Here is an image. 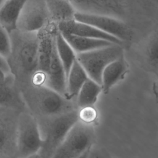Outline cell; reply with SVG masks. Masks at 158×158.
<instances>
[{
	"instance_id": "cell-25",
	"label": "cell",
	"mask_w": 158,
	"mask_h": 158,
	"mask_svg": "<svg viewBox=\"0 0 158 158\" xmlns=\"http://www.w3.org/2000/svg\"><path fill=\"white\" fill-rule=\"evenodd\" d=\"M88 158H104V157L101 154H99L97 153V152L93 153V152H92V151H91V149Z\"/></svg>"
},
{
	"instance_id": "cell-9",
	"label": "cell",
	"mask_w": 158,
	"mask_h": 158,
	"mask_svg": "<svg viewBox=\"0 0 158 158\" xmlns=\"http://www.w3.org/2000/svg\"><path fill=\"white\" fill-rule=\"evenodd\" d=\"M49 21L44 0H27L17 23V30L25 32L38 31Z\"/></svg>"
},
{
	"instance_id": "cell-12",
	"label": "cell",
	"mask_w": 158,
	"mask_h": 158,
	"mask_svg": "<svg viewBox=\"0 0 158 158\" xmlns=\"http://www.w3.org/2000/svg\"><path fill=\"white\" fill-rule=\"evenodd\" d=\"M57 27L58 30L60 32L83 37L104 40L120 45L123 44L122 41L116 38L100 31L91 25L77 21L75 19L60 23L57 25Z\"/></svg>"
},
{
	"instance_id": "cell-19",
	"label": "cell",
	"mask_w": 158,
	"mask_h": 158,
	"mask_svg": "<svg viewBox=\"0 0 158 158\" xmlns=\"http://www.w3.org/2000/svg\"><path fill=\"white\" fill-rule=\"evenodd\" d=\"M101 91V85L88 77L81 87L75 100L78 109L93 106Z\"/></svg>"
},
{
	"instance_id": "cell-22",
	"label": "cell",
	"mask_w": 158,
	"mask_h": 158,
	"mask_svg": "<svg viewBox=\"0 0 158 158\" xmlns=\"http://www.w3.org/2000/svg\"><path fill=\"white\" fill-rule=\"evenodd\" d=\"M78 120L93 125L98 117V113L93 106H88L78 109Z\"/></svg>"
},
{
	"instance_id": "cell-3",
	"label": "cell",
	"mask_w": 158,
	"mask_h": 158,
	"mask_svg": "<svg viewBox=\"0 0 158 158\" xmlns=\"http://www.w3.org/2000/svg\"><path fill=\"white\" fill-rule=\"evenodd\" d=\"M78 120V109L37 122L42 138L38 152L41 158H51L68 131Z\"/></svg>"
},
{
	"instance_id": "cell-23",
	"label": "cell",
	"mask_w": 158,
	"mask_h": 158,
	"mask_svg": "<svg viewBox=\"0 0 158 158\" xmlns=\"http://www.w3.org/2000/svg\"><path fill=\"white\" fill-rule=\"evenodd\" d=\"M10 49V40L9 34L0 24V56L6 58Z\"/></svg>"
},
{
	"instance_id": "cell-24",
	"label": "cell",
	"mask_w": 158,
	"mask_h": 158,
	"mask_svg": "<svg viewBox=\"0 0 158 158\" xmlns=\"http://www.w3.org/2000/svg\"><path fill=\"white\" fill-rule=\"evenodd\" d=\"M9 73V67L6 59L0 56V81L2 80L6 75Z\"/></svg>"
},
{
	"instance_id": "cell-2",
	"label": "cell",
	"mask_w": 158,
	"mask_h": 158,
	"mask_svg": "<svg viewBox=\"0 0 158 158\" xmlns=\"http://www.w3.org/2000/svg\"><path fill=\"white\" fill-rule=\"evenodd\" d=\"M19 88L27 109L37 122L78 109L75 101L68 99L44 84L28 83Z\"/></svg>"
},
{
	"instance_id": "cell-4",
	"label": "cell",
	"mask_w": 158,
	"mask_h": 158,
	"mask_svg": "<svg viewBox=\"0 0 158 158\" xmlns=\"http://www.w3.org/2000/svg\"><path fill=\"white\" fill-rule=\"evenodd\" d=\"M93 125L78 120L70 129L51 158H80L92 148Z\"/></svg>"
},
{
	"instance_id": "cell-14",
	"label": "cell",
	"mask_w": 158,
	"mask_h": 158,
	"mask_svg": "<svg viewBox=\"0 0 158 158\" xmlns=\"http://www.w3.org/2000/svg\"><path fill=\"white\" fill-rule=\"evenodd\" d=\"M49 20L56 25L74 19L77 11L70 0H44Z\"/></svg>"
},
{
	"instance_id": "cell-17",
	"label": "cell",
	"mask_w": 158,
	"mask_h": 158,
	"mask_svg": "<svg viewBox=\"0 0 158 158\" xmlns=\"http://www.w3.org/2000/svg\"><path fill=\"white\" fill-rule=\"evenodd\" d=\"M60 33L76 54L89 51L114 44L104 40L83 37L64 32Z\"/></svg>"
},
{
	"instance_id": "cell-20",
	"label": "cell",
	"mask_w": 158,
	"mask_h": 158,
	"mask_svg": "<svg viewBox=\"0 0 158 158\" xmlns=\"http://www.w3.org/2000/svg\"><path fill=\"white\" fill-rule=\"evenodd\" d=\"M55 44L58 56L64 68L67 77L72 65L76 60V53L58 29L56 34Z\"/></svg>"
},
{
	"instance_id": "cell-21",
	"label": "cell",
	"mask_w": 158,
	"mask_h": 158,
	"mask_svg": "<svg viewBox=\"0 0 158 158\" xmlns=\"http://www.w3.org/2000/svg\"><path fill=\"white\" fill-rule=\"evenodd\" d=\"M157 38L156 35L148 43L146 56L148 64L153 70H155L156 72L157 70Z\"/></svg>"
},
{
	"instance_id": "cell-18",
	"label": "cell",
	"mask_w": 158,
	"mask_h": 158,
	"mask_svg": "<svg viewBox=\"0 0 158 158\" xmlns=\"http://www.w3.org/2000/svg\"><path fill=\"white\" fill-rule=\"evenodd\" d=\"M88 78L87 73L76 59L67 76L66 98L75 101L81 87Z\"/></svg>"
},
{
	"instance_id": "cell-29",
	"label": "cell",
	"mask_w": 158,
	"mask_h": 158,
	"mask_svg": "<svg viewBox=\"0 0 158 158\" xmlns=\"http://www.w3.org/2000/svg\"><path fill=\"white\" fill-rule=\"evenodd\" d=\"M5 1H6V0H5Z\"/></svg>"
},
{
	"instance_id": "cell-28",
	"label": "cell",
	"mask_w": 158,
	"mask_h": 158,
	"mask_svg": "<svg viewBox=\"0 0 158 158\" xmlns=\"http://www.w3.org/2000/svg\"><path fill=\"white\" fill-rule=\"evenodd\" d=\"M4 1H5V0H0V7L2 5V4L4 3Z\"/></svg>"
},
{
	"instance_id": "cell-10",
	"label": "cell",
	"mask_w": 158,
	"mask_h": 158,
	"mask_svg": "<svg viewBox=\"0 0 158 158\" xmlns=\"http://www.w3.org/2000/svg\"><path fill=\"white\" fill-rule=\"evenodd\" d=\"M57 31V25L50 20L38 31V69L39 72L44 76L47 73L52 52L55 45Z\"/></svg>"
},
{
	"instance_id": "cell-8",
	"label": "cell",
	"mask_w": 158,
	"mask_h": 158,
	"mask_svg": "<svg viewBox=\"0 0 158 158\" xmlns=\"http://www.w3.org/2000/svg\"><path fill=\"white\" fill-rule=\"evenodd\" d=\"M74 19L92 25L100 31L111 35L120 41L128 38L129 31L123 22L114 17L105 14L76 11Z\"/></svg>"
},
{
	"instance_id": "cell-11",
	"label": "cell",
	"mask_w": 158,
	"mask_h": 158,
	"mask_svg": "<svg viewBox=\"0 0 158 158\" xmlns=\"http://www.w3.org/2000/svg\"><path fill=\"white\" fill-rule=\"evenodd\" d=\"M0 107L10 108L20 112L27 110L20 90L10 73L0 81Z\"/></svg>"
},
{
	"instance_id": "cell-13",
	"label": "cell",
	"mask_w": 158,
	"mask_h": 158,
	"mask_svg": "<svg viewBox=\"0 0 158 158\" xmlns=\"http://www.w3.org/2000/svg\"><path fill=\"white\" fill-rule=\"evenodd\" d=\"M66 73L58 56L55 44L45 75L44 85L66 98Z\"/></svg>"
},
{
	"instance_id": "cell-16",
	"label": "cell",
	"mask_w": 158,
	"mask_h": 158,
	"mask_svg": "<svg viewBox=\"0 0 158 158\" xmlns=\"http://www.w3.org/2000/svg\"><path fill=\"white\" fill-rule=\"evenodd\" d=\"M27 0H6L0 7V24L9 33L17 29V20Z\"/></svg>"
},
{
	"instance_id": "cell-5",
	"label": "cell",
	"mask_w": 158,
	"mask_h": 158,
	"mask_svg": "<svg viewBox=\"0 0 158 158\" xmlns=\"http://www.w3.org/2000/svg\"><path fill=\"white\" fill-rule=\"evenodd\" d=\"M123 56V48L118 44H112L89 51L76 54V59L89 78L101 85V74L111 62Z\"/></svg>"
},
{
	"instance_id": "cell-26",
	"label": "cell",
	"mask_w": 158,
	"mask_h": 158,
	"mask_svg": "<svg viewBox=\"0 0 158 158\" xmlns=\"http://www.w3.org/2000/svg\"><path fill=\"white\" fill-rule=\"evenodd\" d=\"M22 158H41V157L40 155L39 154V153L37 152V153L30 155V156L25 157H22Z\"/></svg>"
},
{
	"instance_id": "cell-27",
	"label": "cell",
	"mask_w": 158,
	"mask_h": 158,
	"mask_svg": "<svg viewBox=\"0 0 158 158\" xmlns=\"http://www.w3.org/2000/svg\"><path fill=\"white\" fill-rule=\"evenodd\" d=\"M88 149L87 151H86L80 158H88V156H89V151H90V149Z\"/></svg>"
},
{
	"instance_id": "cell-1",
	"label": "cell",
	"mask_w": 158,
	"mask_h": 158,
	"mask_svg": "<svg viewBox=\"0 0 158 158\" xmlns=\"http://www.w3.org/2000/svg\"><path fill=\"white\" fill-rule=\"evenodd\" d=\"M10 49L6 58L18 86L29 83L38 73V31L15 30L9 33Z\"/></svg>"
},
{
	"instance_id": "cell-6",
	"label": "cell",
	"mask_w": 158,
	"mask_h": 158,
	"mask_svg": "<svg viewBox=\"0 0 158 158\" xmlns=\"http://www.w3.org/2000/svg\"><path fill=\"white\" fill-rule=\"evenodd\" d=\"M41 144L42 138L36 118L27 109L20 112L17 125V158L38 152Z\"/></svg>"
},
{
	"instance_id": "cell-7",
	"label": "cell",
	"mask_w": 158,
	"mask_h": 158,
	"mask_svg": "<svg viewBox=\"0 0 158 158\" xmlns=\"http://www.w3.org/2000/svg\"><path fill=\"white\" fill-rule=\"evenodd\" d=\"M20 112L0 107V158H17V125Z\"/></svg>"
},
{
	"instance_id": "cell-15",
	"label": "cell",
	"mask_w": 158,
	"mask_h": 158,
	"mask_svg": "<svg viewBox=\"0 0 158 158\" xmlns=\"http://www.w3.org/2000/svg\"><path fill=\"white\" fill-rule=\"evenodd\" d=\"M127 70V64L123 56L109 63L101 74L102 91L107 93L110 89L121 80Z\"/></svg>"
}]
</instances>
